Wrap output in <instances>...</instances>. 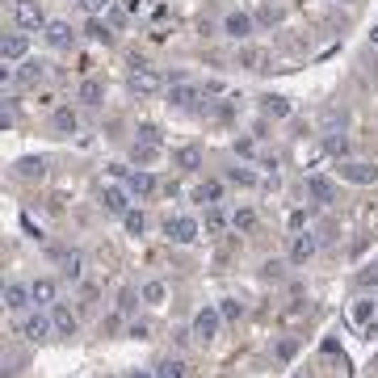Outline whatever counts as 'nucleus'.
<instances>
[{"label": "nucleus", "mask_w": 378, "mask_h": 378, "mask_svg": "<svg viewBox=\"0 0 378 378\" xmlns=\"http://www.w3.org/2000/svg\"><path fill=\"white\" fill-rule=\"evenodd\" d=\"M131 93H139V97H156V93H164V76H160V68H147V63H135V72H131Z\"/></svg>", "instance_id": "1"}, {"label": "nucleus", "mask_w": 378, "mask_h": 378, "mask_svg": "<svg viewBox=\"0 0 378 378\" xmlns=\"http://www.w3.org/2000/svg\"><path fill=\"white\" fill-rule=\"evenodd\" d=\"M13 26L17 30H47V13L38 0H13Z\"/></svg>", "instance_id": "2"}, {"label": "nucleus", "mask_w": 378, "mask_h": 378, "mask_svg": "<svg viewBox=\"0 0 378 378\" xmlns=\"http://www.w3.org/2000/svg\"><path fill=\"white\" fill-rule=\"evenodd\" d=\"M219 324H223V311H219V307H202V311L193 315V332H189V336H193L198 345H210V340L219 336Z\"/></svg>", "instance_id": "3"}, {"label": "nucleus", "mask_w": 378, "mask_h": 378, "mask_svg": "<svg viewBox=\"0 0 378 378\" xmlns=\"http://www.w3.org/2000/svg\"><path fill=\"white\" fill-rule=\"evenodd\" d=\"M198 219H189V215H168L164 219V236L173 239V244H193L198 239Z\"/></svg>", "instance_id": "4"}, {"label": "nucleus", "mask_w": 378, "mask_h": 378, "mask_svg": "<svg viewBox=\"0 0 378 378\" xmlns=\"http://www.w3.org/2000/svg\"><path fill=\"white\" fill-rule=\"evenodd\" d=\"M252 26H256V21H252V13H244V9H232V13L223 17V34H227L232 43H248V38H252Z\"/></svg>", "instance_id": "5"}, {"label": "nucleus", "mask_w": 378, "mask_h": 378, "mask_svg": "<svg viewBox=\"0 0 378 378\" xmlns=\"http://www.w3.org/2000/svg\"><path fill=\"white\" fill-rule=\"evenodd\" d=\"M340 181H349V185H374L378 168L370 160H345V164H340Z\"/></svg>", "instance_id": "6"}, {"label": "nucleus", "mask_w": 378, "mask_h": 378, "mask_svg": "<svg viewBox=\"0 0 378 378\" xmlns=\"http://www.w3.org/2000/svg\"><path fill=\"white\" fill-rule=\"evenodd\" d=\"M202 97L206 93H202L193 80H177V85H168V109H193Z\"/></svg>", "instance_id": "7"}, {"label": "nucleus", "mask_w": 378, "mask_h": 378, "mask_svg": "<svg viewBox=\"0 0 378 378\" xmlns=\"http://www.w3.org/2000/svg\"><path fill=\"white\" fill-rule=\"evenodd\" d=\"M131 198H135V193H131L126 185H105L101 189V206H105V215H118V219H122L126 210H135Z\"/></svg>", "instance_id": "8"}, {"label": "nucleus", "mask_w": 378, "mask_h": 378, "mask_svg": "<svg viewBox=\"0 0 378 378\" xmlns=\"http://www.w3.org/2000/svg\"><path fill=\"white\" fill-rule=\"evenodd\" d=\"M0 55H4V63H21V59L30 55V34H26V30H13V34H4Z\"/></svg>", "instance_id": "9"}, {"label": "nucleus", "mask_w": 378, "mask_h": 378, "mask_svg": "<svg viewBox=\"0 0 378 378\" xmlns=\"http://www.w3.org/2000/svg\"><path fill=\"white\" fill-rule=\"evenodd\" d=\"M315 248H320V239L311 232H294V239H290V265H307L315 256Z\"/></svg>", "instance_id": "10"}, {"label": "nucleus", "mask_w": 378, "mask_h": 378, "mask_svg": "<svg viewBox=\"0 0 378 378\" xmlns=\"http://www.w3.org/2000/svg\"><path fill=\"white\" fill-rule=\"evenodd\" d=\"M13 80H17L21 89H34V85L47 80V63H43V59H21V68L13 72Z\"/></svg>", "instance_id": "11"}, {"label": "nucleus", "mask_w": 378, "mask_h": 378, "mask_svg": "<svg viewBox=\"0 0 378 378\" xmlns=\"http://www.w3.org/2000/svg\"><path fill=\"white\" fill-rule=\"evenodd\" d=\"M50 131H55L59 139H72V135L80 131V114H76L72 105H63V109H55V114H50Z\"/></svg>", "instance_id": "12"}, {"label": "nucleus", "mask_w": 378, "mask_h": 378, "mask_svg": "<svg viewBox=\"0 0 378 378\" xmlns=\"http://www.w3.org/2000/svg\"><path fill=\"white\" fill-rule=\"evenodd\" d=\"M239 68H248V72H274V55L265 47H239Z\"/></svg>", "instance_id": "13"}, {"label": "nucleus", "mask_w": 378, "mask_h": 378, "mask_svg": "<svg viewBox=\"0 0 378 378\" xmlns=\"http://www.w3.org/2000/svg\"><path fill=\"white\" fill-rule=\"evenodd\" d=\"M303 189H307V198H315L320 206H332V202H336V185H332L328 177H320V173H311V177L303 181Z\"/></svg>", "instance_id": "14"}, {"label": "nucleus", "mask_w": 378, "mask_h": 378, "mask_svg": "<svg viewBox=\"0 0 378 378\" xmlns=\"http://www.w3.org/2000/svg\"><path fill=\"white\" fill-rule=\"evenodd\" d=\"M30 303H34V290H30V286H21V282L4 286V311H13V315H17V311H26Z\"/></svg>", "instance_id": "15"}, {"label": "nucleus", "mask_w": 378, "mask_h": 378, "mask_svg": "<svg viewBox=\"0 0 378 378\" xmlns=\"http://www.w3.org/2000/svg\"><path fill=\"white\" fill-rule=\"evenodd\" d=\"M76 43V30L68 21H47V47L50 50H72Z\"/></svg>", "instance_id": "16"}, {"label": "nucleus", "mask_w": 378, "mask_h": 378, "mask_svg": "<svg viewBox=\"0 0 378 378\" xmlns=\"http://www.w3.org/2000/svg\"><path fill=\"white\" fill-rule=\"evenodd\" d=\"M50 320H55V332H59V336H76V332H80V320H76V311H72L68 303H55V307H50Z\"/></svg>", "instance_id": "17"}, {"label": "nucleus", "mask_w": 378, "mask_h": 378, "mask_svg": "<svg viewBox=\"0 0 378 378\" xmlns=\"http://www.w3.org/2000/svg\"><path fill=\"white\" fill-rule=\"evenodd\" d=\"M50 332H55V320L43 315V311H34V315L21 324V336H26V340H47Z\"/></svg>", "instance_id": "18"}, {"label": "nucleus", "mask_w": 378, "mask_h": 378, "mask_svg": "<svg viewBox=\"0 0 378 378\" xmlns=\"http://www.w3.org/2000/svg\"><path fill=\"white\" fill-rule=\"evenodd\" d=\"M290 109H294V105H290L282 93H265V97H261V114H265V118H274V122L290 118Z\"/></svg>", "instance_id": "19"}, {"label": "nucleus", "mask_w": 378, "mask_h": 378, "mask_svg": "<svg viewBox=\"0 0 378 378\" xmlns=\"http://www.w3.org/2000/svg\"><path fill=\"white\" fill-rule=\"evenodd\" d=\"M30 290H34V307H55V298H59L55 278H38V282H30Z\"/></svg>", "instance_id": "20"}, {"label": "nucleus", "mask_w": 378, "mask_h": 378, "mask_svg": "<svg viewBox=\"0 0 378 378\" xmlns=\"http://www.w3.org/2000/svg\"><path fill=\"white\" fill-rule=\"evenodd\" d=\"M59 274H63L68 282H80V278H85V252H63V256H59Z\"/></svg>", "instance_id": "21"}, {"label": "nucleus", "mask_w": 378, "mask_h": 378, "mask_svg": "<svg viewBox=\"0 0 378 378\" xmlns=\"http://www.w3.org/2000/svg\"><path fill=\"white\" fill-rule=\"evenodd\" d=\"M76 101H80V105H89V109H97V105L105 101V85H101V80H80Z\"/></svg>", "instance_id": "22"}, {"label": "nucleus", "mask_w": 378, "mask_h": 378, "mask_svg": "<svg viewBox=\"0 0 378 378\" xmlns=\"http://www.w3.org/2000/svg\"><path fill=\"white\" fill-rule=\"evenodd\" d=\"M126 189H131L135 198H147V193L156 189V177H151L147 168H131V173H126Z\"/></svg>", "instance_id": "23"}, {"label": "nucleus", "mask_w": 378, "mask_h": 378, "mask_svg": "<svg viewBox=\"0 0 378 378\" xmlns=\"http://www.w3.org/2000/svg\"><path fill=\"white\" fill-rule=\"evenodd\" d=\"M232 227H236L239 236H252V232L261 227V215H256L252 206H239L236 215H232Z\"/></svg>", "instance_id": "24"}, {"label": "nucleus", "mask_w": 378, "mask_h": 378, "mask_svg": "<svg viewBox=\"0 0 378 378\" xmlns=\"http://www.w3.org/2000/svg\"><path fill=\"white\" fill-rule=\"evenodd\" d=\"M17 177H26V181H43V177H47V160H43V156H26V160H17Z\"/></svg>", "instance_id": "25"}, {"label": "nucleus", "mask_w": 378, "mask_h": 378, "mask_svg": "<svg viewBox=\"0 0 378 378\" xmlns=\"http://www.w3.org/2000/svg\"><path fill=\"white\" fill-rule=\"evenodd\" d=\"M193 202H202V206H219V202H223V181H202V185L193 189Z\"/></svg>", "instance_id": "26"}, {"label": "nucleus", "mask_w": 378, "mask_h": 378, "mask_svg": "<svg viewBox=\"0 0 378 378\" xmlns=\"http://www.w3.org/2000/svg\"><path fill=\"white\" fill-rule=\"evenodd\" d=\"M173 164H177L181 173H193V168H202V151H198V147H177V151H173Z\"/></svg>", "instance_id": "27"}, {"label": "nucleus", "mask_w": 378, "mask_h": 378, "mask_svg": "<svg viewBox=\"0 0 378 378\" xmlns=\"http://www.w3.org/2000/svg\"><path fill=\"white\" fill-rule=\"evenodd\" d=\"M131 156H135V164H139V168H147V164H156V160H160V143L135 139V151H131Z\"/></svg>", "instance_id": "28"}, {"label": "nucleus", "mask_w": 378, "mask_h": 378, "mask_svg": "<svg viewBox=\"0 0 378 378\" xmlns=\"http://www.w3.org/2000/svg\"><path fill=\"white\" fill-rule=\"evenodd\" d=\"M185 362H181V357H164V362H160V366H156V378H185Z\"/></svg>", "instance_id": "29"}, {"label": "nucleus", "mask_w": 378, "mask_h": 378, "mask_svg": "<svg viewBox=\"0 0 378 378\" xmlns=\"http://www.w3.org/2000/svg\"><path fill=\"white\" fill-rule=\"evenodd\" d=\"M227 223H232V219H227V215H223L219 206H206V236H219V232H223Z\"/></svg>", "instance_id": "30"}, {"label": "nucleus", "mask_w": 378, "mask_h": 378, "mask_svg": "<svg viewBox=\"0 0 378 378\" xmlns=\"http://www.w3.org/2000/svg\"><path fill=\"white\" fill-rule=\"evenodd\" d=\"M139 298H143V303H151V307H160V303L168 298V286H164V282H147L139 290Z\"/></svg>", "instance_id": "31"}, {"label": "nucleus", "mask_w": 378, "mask_h": 378, "mask_svg": "<svg viewBox=\"0 0 378 378\" xmlns=\"http://www.w3.org/2000/svg\"><path fill=\"white\" fill-rule=\"evenodd\" d=\"M122 227H126V236H143V232H147L143 210H126V215H122Z\"/></svg>", "instance_id": "32"}, {"label": "nucleus", "mask_w": 378, "mask_h": 378, "mask_svg": "<svg viewBox=\"0 0 378 378\" xmlns=\"http://www.w3.org/2000/svg\"><path fill=\"white\" fill-rule=\"evenodd\" d=\"M357 286H362V290H378V261L357 269Z\"/></svg>", "instance_id": "33"}, {"label": "nucleus", "mask_w": 378, "mask_h": 378, "mask_svg": "<svg viewBox=\"0 0 378 378\" xmlns=\"http://www.w3.org/2000/svg\"><path fill=\"white\" fill-rule=\"evenodd\" d=\"M374 315H378V307H374V303H366V298H362V303L353 307V324H362V328H366V324H370Z\"/></svg>", "instance_id": "34"}, {"label": "nucleus", "mask_w": 378, "mask_h": 378, "mask_svg": "<svg viewBox=\"0 0 378 378\" xmlns=\"http://www.w3.org/2000/svg\"><path fill=\"white\" fill-rule=\"evenodd\" d=\"M227 181L232 185H256V173L252 168H227Z\"/></svg>", "instance_id": "35"}, {"label": "nucleus", "mask_w": 378, "mask_h": 378, "mask_svg": "<svg viewBox=\"0 0 378 378\" xmlns=\"http://www.w3.org/2000/svg\"><path fill=\"white\" fill-rule=\"evenodd\" d=\"M219 311H223V324H232V320H239V315H244V303H236V298H223V303H219Z\"/></svg>", "instance_id": "36"}, {"label": "nucleus", "mask_w": 378, "mask_h": 378, "mask_svg": "<svg viewBox=\"0 0 378 378\" xmlns=\"http://www.w3.org/2000/svg\"><path fill=\"white\" fill-rule=\"evenodd\" d=\"M324 147H328L332 156H345V151H349V139H345V131H340V135H324Z\"/></svg>", "instance_id": "37"}, {"label": "nucleus", "mask_w": 378, "mask_h": 378, "mask_svg": "<svg viewBox=\"0 0 378 378\" xmlns=\"http://www.w3.org/2000/svg\"><path fill=\"white\" fill-rule=\"evenodd\" d=\"M85 34H89V38H93V43H109V26H101V21H89V26H85Z\"/></svg>", "instance_id": "38"}, {"label": "nucleus", "mask_w": 378, "mask_h": 378, "mask_svg": "<svg viewBox=\"0 0 378 378\" xmlns=\"http://www.w3.org/2000/svg\"><path fill=\"white\" fill-rule=\"evenodd\" d=\"M135 135H139L143 143H160V126H151V122H143L139 131H135Z\"/></svg>", "instance_id": "39"}, {"label": "nucleus", "mask_w": 378, "mask_h": 378, "mask_svg": "<svg viewBox=\"0 0 378 378\" xmlns=\"http://www.w3.org/2000/svg\"><path fill=\"white\" fill-rule=\"evenodd\" d=\"M80 4H85V13H89V17H97V13H105V9H109V0H80Z\"/></svg>", "instance_id": "40"}, {"label": "nucleus", "mask_w": 378, "mask_h": 378, "mask_svg": "<svg viewBox=\"0 0 378 378\" xmlns=\"http://www.w3.org/2000/svg\"><path fill=\"white\" fill-rule=\"evenodd\" d=\"M261 21H269V26L282 21V9H261Z\"/></svg>", "instance_id": "41"}, {"label": "nucleus", "mask_w": 378, "mask_h": 378, "mask_svg": "<svg viewBox=\"0 0 378 378\" xmlns=\"http://www.w3.org/2000/svg\"><path fill=\"white\" fill-rule=\"evenodd\" d=\"M303 223H307V215H303V210H294V215H290V232H303Z\"/></svg>", "instance_id": "42"}, {"label": "nucleus", "mask_w": 378, "mask_h": 378, "mask_svg": "<svg viewBox=\"0 0 378 378\" xmlns=\"http://www.w3.org/2000/svg\"><path fill=\"white\" fill-rule=\"evenodd\" d=\"M256 147H252V139H236V156H252Z\"/></svg>", "instance_id": "43"}, {"label": "nucleus", "mask_w": 378, "mask_h": 378, "mask_svg": "<svg viewBox=\"0 0 378 378\" xmlns=\"http://www.w3.org/2000/svg\"><path fill=\"white\" fill-rule=\"evenodd\" d=\"M278 357H282V362L286 357H294V340H282V345H278Z\"/></svg>", "instance_id": "44"}, {"label": "nucleus", "mask_w": 378, "mask_h": 378, "mask_svg": "<svg viewBox=\"0 0 378 378\" xmlns=\"http://www.w3.org/2000/svg\"><path fill=\"white\" fill-rule=\"evenodd\" d=\"M109 26H126V13L122 9H109Z\"/></svg>", "instance_id": "45"}, {"label": "nucleus", "mask_w": 378, "mask_h": 378, "mask_svg": "<svg viewBox=\"0 0 378 378\" xmlns=\"http://www.w3.org/2000/svg\"><path fill=\"white\" fill-rule=\"evenodd\" d=\"M131 336L135 340H147V324H131Z\"/></svg>", "instance_id": "46"}, {"label": "nucleus", "mask_w": 378, "mask_h": 378, "mask_svg": "<svg viewBox=\"0 0 378 378\" xmlns=\"http://www.w3.org/2000/svg\"><path fill=\"white\" fill-rule=\"evenodd\" d=\"M126 378H156V370H126Z\"/></svg>", "instance_id": "47"}, {"label": "nucleus", "mask_w": 378, "mask_h": 378, "mask_svg": "<svg viewBox=\"0 0 378 378\" xmlns=\"http://www.w3.org/2000/svg\"><path fill=\"white\" fill-rule=\"evenodd\" d=\"M126 4H131V9H135V13H139V9H143V0H126Z\"/></svg>", "instance_id": "48"}, {"label": "nucleus", "mask_w": 378, "mask_h": 378, "mask_svg": "<svg viewBox=\"0 0 378 378\" xmlns=\"http://www.w3.org/2000/svg\"><path fill=\"white\" fill-rule=\"evenodd\" d=\"M370 43H374V47H378V26H374V30H370Z\"/></svg>", "instance_id": "49"}, {"label": "nucleus", "mask_w": 378, "mask_h": 378, "mask_svg": "<svg viewBox=\"0 0 378 378\" xmlns=\"http://www.w3.org/2000/svg\"><path fill=\"white\" fill-rule=\"evenodd\" d=\"M294 378H307V370H298V374H294Z\"/></svg>", "instance_id": "50"}]
</instances>
